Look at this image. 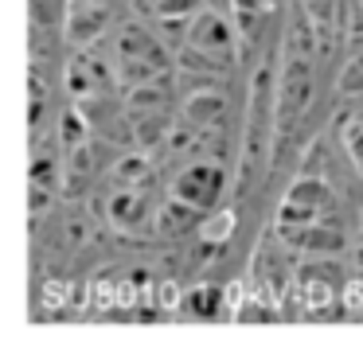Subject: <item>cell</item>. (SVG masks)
<instances>
[{
  "mask_svg": "<svg viewBox=\"0 0 363 343\" xmlns=\"http://www.w3.org/2000/svg\"><path fill=\"white\" fill-rule=\"evenodd\" d=\"M188 312L191 316H215L219 312V288L215 285H199L188 293Z\"/></svg>",
  "mask_w": 363,
  "mask_h": 343,
  "instance_id": "cell-12",
  "label": "cell"
},
{
  "mask_svg": "<svg viewBox=\"0 0 363 343\" xmlns=\"http://www.w3.org/2000/svg\"><path fill=\"white\" fill-rule=\"evenodd\" d=\"M180 129L188 133V137H199V133H215L223 121V113H227V101L219 98V90H196L188 94V101H184L180 109Z\"/></svg>",
  "mask_w": 363,
  "mask_h": 343,
  "instance_id": "cell-8",
  "label": "cell"
},
{
  "mask_svg": "<svg viewBox=\"0 0 363 343\" xmlns=\"http://www.w3.org/2000/svg\"><path fill=\"white\" fill-rule=\"evenodd\" d=\"M152 184H118L106 203V215L118 230H137L152 215Z\"/></svg>",
  "mask_w": 363,
  "mask_h": 343,
  "instance_id": "cell-7",
  "label": "cell"
},
{
  "mask_svg": "<svg viewBox=\"0 0 363 343\" xmlns=\"http://www.w3.org/2000/svg\"><path fill=\"white\" fill-rule=\"evenodd\" d=\"M285 238H289L293 246H301V249H313V254H336V249H344V234H340V226H332V223L293 226V230H285Z\"/></svg>",
  "mask_w": 363,
  "mask_h": 343,
  "instance_id": "cell-11",
  "label": "cell"
},
{
  "mask_svg": "<svg viewBox=\"0 0 363 343\" xmlns=\"http://www.w3.org/2000/svg\"><path fill=\"white\" fill-rule=\"evenodd\" d=\"M332 207H336V195H332V187L324 184L320 176H301L297 184L289 187V195H285L281 203V230H293V226H308V223H324V218L332 215Z\"/></svg>",
  "mask_w": 363,
  "mask_h": 343,
  "instance_id": "cell-5",
  "label": "cell"
},
{
  "mask_svg": "<svg viewBox=\"0 0 363 343\" xmlns=\"http://www.w3.org/2000/svg\"><path fill=\"white\" fill-rule=\"evenodd\" d=\"M301 4H305L308 12H316V8H320V4H328V0H301Z\"/></svg>",
  "mask_w": 363,
  "mask_h": 343,
  "instance_id": "cell-17",
  "label": "cell"
},
{
  "mask_svg": "<svg viewBox=\"0 0 363 343\" xmlns=\"http://www.w3.org/2000/svg\"><path fill=\"white\" fill-rule=\"evenodd\" d=\"M347 152H352V160L359 164V172H363V117H355L352 129H347Z\"/></svg>",
  "mask_w": 363,
  "mask_h": 343,
  "instance_id": "cell-15",
  "label": "cell"
},
{
  "mask_svg": "<svg viewBox=\"0 0 363 343\" xmlns=\"http://www.w3.org/2000/svg\"><path fill=\"white\" fill-rule=\"evenodd\" d=\"M340 94H363V51H355L340 70Z\"/></svg>",
  "mask_w": 363,
  "mask_h": 343,
  "instance_id": "cell-13",
  "label": "cell"
},
{
  "mask_svg": "<svg viewBox=\"0 0 363 343\" xmlns=\"http://www.w3.org/2000/svg\"><path fill=\"white\" fill-rule=\"evenodd\" d=\"M141 8L152 16V23H157V28H164V31L176 28V31H180V43H184L191 20H196V16L207 8V0H141Z\"/></svg>",
  "mask_w": 363,
  "mask_h": 343,
  "instance_id": "cell-9",
  "label": "cell"
},
{
  "mask_svg": "<svg viewBox=\"0 0 363 343\" xmlns=\"http://www.w3.org/2000/svg\"><path fill=\"white\" fill-rule=\"evenodd\" d=\"M110 67H113V74H118V82L129 90V86H141V82H149V78L172 74V55L164 51V43H160L145 23L125 20L118 28V35H113Z\"/></svg>",
  "mask_w": 363,
  "mask_h": 343,
  "instance_id": "cell-1",
  "label": "cell"
},
{
  "mask_svg": "<svg viewBox=\"0 0 363 343\" xmlns=\"http://www.w3.org/2000/svg\"><path fill=\"white\" fill-rule=\"evenodd\" d=\"M305 28H293L289 47H285V62L277 74V133H293L305 117L308 101H313V47L301 43Z\"/></svg>",
  "mask_w": 363,
  "mask_h": 343,
  "instance_id": "cell-2",
  "label": "cell"
},
{
  "mask_svg": "<svg viewBox=\"0 0 363 343\" xmlns=\"http://www.w3.org/2000/svg\"><path fill=\"white\" fill-rule=\"evenodd\" d=\"M184 51L188 59H196L207 74H219V70L235 67V51H238V31L230 23V16L215 12L211 4L191 20L188 35H184Z\"/></svg>",
  "mask_w": 363,
  "mask_h": 343,
  "instance_id": "cell-3",
  "label": "cell"
},
{
  "mask_svg": "<svg viewBox=\"0 0 363 343\" xmlns=\"http://www.w3.org/2000/svg\"><path fill=\"white\" fill-rule=\"evenodd\" d=\"M168 78L172 74L149 78V82L125 90V117L133 140H141V145H157L164 137V125L172 121V82Z\"/></svg>",
  "mask_w": 363,
  "mask_h": 343,
  "instance_id": "cell-4",
  "label": "cell"
},
{
  "mask_svg": "<svg viewBox=\"0 0 363 343\" xmlns=\"http://www.w3.org/2000/svg\"><path fill=\"white\" fill-rule=\"evenodd\" d=\"M223 191H227V168L219 160H191L172 179V195H180L184 203H191L203 215L219 207Z\"/></svg>",
  "mask_w": 363,
  "mask_h": 343,
  "instance_id": "cell-6",
  "label": "cell"
},
{
  "mask_svg": "<svg viewBox=\"0 0 363 343\" xmlns=\"http://www.w3.org/2000/svg\"><path fill=\"white\" fill-rule=\"evenodd\" d=\"M199 215H203V210H196L191 203H184L180 195H172L168 203H160V207L152 210V234H157V238H180V234H188L191 226L199 223Z\"/></svg>",
  "mask_w": 363,
  "mask_h": 343,
  "instance_id": "cell-10",
  "label": "cell"
},
{
  "mask_svg": "<svg viewBox=\"0 0 363 343\" xmlns=\"http://www.w3.org/2000/svg\"><path fill=\"white\" fill-rule=\"evenodd\" d=\"M118 0H67V8H113Z\"/></svg>",
  "mask_w": 363,
  "mask_h": 343,
  "instance_id": "cell-16",
  "label": "cell"
},
{
  "mask_svg": "<svg viewBox=\"0 0 363 343\" xmlns=\"http://www.w3.org/2000/svg\"><path fill=\"white\" fill-rule=\"evenodd\" d=\"M274 4L277 0H235V12H238V20H266L269 12H274Z\"/></svg>",
  "mask_w": 363,
  "mask_h": 343,
  "instance_id": "cell-14",
  "label": "cell"
}]
</instances>
